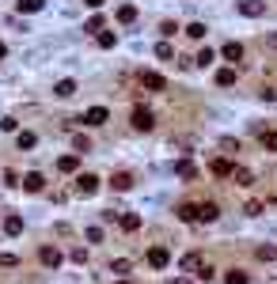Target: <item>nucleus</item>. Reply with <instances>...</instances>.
Here are the masks:
<instances>
[{
  "mask_svg": "<svg viewBox=\"0 0 277 284\" xmlns=\"http://www.w3.org/2000/svg\"><path fill=\"white\" fill-rule=\"evenodd\" d=\"M179 269H183V273H194V277H197V273L209 269V258H205L202 250H190V254H183V258H179Z\"/></svg>",
  "mask_w": 277,
  "mask_h": 284,
  "instance_id": "f257e3e1",
  "label": "nucleus"
},
{
  "mask_svg": "<svg viewBox=\"0 0 277 284\" xmlns=\"http://www.w3.org/2000/svg\"><path fill=\"white\" fill-rule=\"evenodd\" d=\"M129 121H133V129L148 133L152 125H156V114H152V106H145V103H137V106H133V114H129Z\"/></svg>",
  "mask_w": 277,
  "mask_h": 284,
  "instance_id": "f03ea898",
  "label": "nucleus"
},
{
  "mask_svg": "<svg viewBox=\"0 0 277 284\" xmlns=\"http://www.w3.org/2000/svg\"><path fill=\"white\" fill-rule=\"evenodd\" d=\"M38 261H42V266L46 269H61V250H57V247H50V242H46V247H38Z\"/></svg>",
  "mask_w": 277,
  "mask_h": 284,
  "instance_id": "7ed1b4c3",
  "label": "nucleus"
},
{
  "mask_svg": "<svg viewBox=\"0 0 277 284\" xmlns=\"http://www.w3.org/2000/svg\"><path fill=\"white\" fill-rule=\"evenodd\" d=\"M110 121V110L107 106H88V114H84V125H91V129H99V125Z\"/></svg>",
  "mask_w": 277,
  "mask_h": 284,
  "instance_id": "20e7f679",
  "label": "nucleus"
},
{
  "mask_svg": "<svg viewBox=\"0 0 277 284\" xmlns=\"http://www.w3.org/2000/svg\"><path fill=\"white\" fill-rule=\"evenodd\" d=\"M99 174H76V193H84V197H88V193H95L99 190Z\"/></svg>",
  "mask_w": 277,
  "mask_h": 284,
  "instance_id": "39448f33",
  "label": "nucleus"
},
{
  "mask_svg": "<svg viewBox=\"0 0 277 284\" xmlns=\"http://www.w3.org/2000/svg\"><path fill=\"white\" fill-rule=\"evenodd\" d=\"M4 235L8 239H19V235H23V216H19V212H8L4 216Z\"/></svg>",
  "mask_w": 277,
  "mask_h": 284,
  "instance_id": "423d86ee",
  "label": "nucleus"
},
{
  "mask_svg": "<svg viewBox=\"0 0 277 284\" xmlns=\"http://www.w3.org/2000/svg\"><path fill=\"white\" fill-rule=\"evenodd\" d=\"M216 216H221V205H216V201H205V205H197V224H213Z\"/></svg>",
  "mask_w": 277,
  "mask_h": 284,
  "instance_id": "0eeeda50",
  "label": "nucleus"
},
{
  "mask_svg": "<svg viewBox=\"0 0 277 284\" xmlns=\"http://www.w3.org/2000/svg\"><path fill=\"white\" fill-rule=\"evenodd\" d=\"M110 190H118V193L133 190V174H129V171H114V174H110Z\"/></svg>",
  "mask_w": 277,
  "mask_h": 284,
  "instance_id": "6e6552de",
  "label": "nucleus"
},
{
  "mask_svg": "<svg viewBox=\"0 0 277 284\" xmlns=\"http://www.w3.org/2000/svg\"><path fill=\"white\" fill-rule=\"evenodd\" d=\"M221 57H224L228 65H243V46H240V42H224Z\"/></svg>",
  "mask_w": 277,
  "mask_h": 284,
  "instance_id": "1a4fd4ad",
  "label": "nucleus"
},
{
  "mask_svg": "<svg viewBox=\"0 0 277 284\" xmlns=\"http://www.w3.org/2000/svg\"><path fill=\"white\" fill-rule=\"evenodd\" d=\"M23 190H27V193H42V190H46V174H38V171L23 174Z\"/></svg>",
  "mask_w": 277,
  "mask_h": 284,
  "instance_id": "9d476101",
  "label": "nucleus"
},
{
  "mask_svg": "<svg viewBox=\"0 0 277 284\" xmlns=\"http://www.w3.org/2000/svg\"><path fill=\"white\" fill-rule=\"evenodd\" d=\"M167 261H171L167 247H152V250H148V266H152V269H164Z\"/></svg>",
  "mask_w": 277,
  "mask_h": 284,
  "instance_id": "9b49d317",
  "label": "nucleus"
},
{
  "mask_svg": "<svg viewBox=\"0 0 277 284\" xmlns=\"http://www.w3.org/2000/svg\"><path fill=\"white\" fill-rule=\"evenodd\" d=\"M266 12V4L262 0H240V15H247V19H259Z\"/></svg>",
  "mask_w": 277,
  "mask_h": 284,
  "instance_id": "f8f14e48",
  "label": "nucleus"
},
{
  "mask_svg": "<svg viewBox=\"0 0 277 284\" xmlns=\"http://www.w3.org/2000/svg\"><path fill=\"white\" fill-rule=\"evenodd\" d=\"M57 171H61V174H76V171H80V155H61V159H57Z\"/></svg>",
  "mask_w": 277,
  "mask_h": 284,
  "instance_id": "ddd939ff",
  "label": "nucleus"
},
{
  "mask_svg": "<svg viewBox=\"0 0 277 284\" xmlns=\"http://www.w3.org/2000/svg\"><path fill=\"white\" fill-rule=\"evenodd\" d=\"M209 171H213L216 178H232V174H235V167H232V159H213V163H209Z\"/></svg>",
  "mask_w": 277,
  "mask_h": 284,
  "instance_id": "4468645a",
  "label": "nucleus"
},
{
  "mask_svg": "<svg viewBox=\"0 0 277 284\" xmlns=\"http://www.w3.org/2000/svg\"><path fill=\"white\" fill-rule=\"evenodd\" d=\"M38 144V133H31V129H23V133H15V148L19 152H31Z\"/></svg>",
  "mask_w": 277,
  "mask_h": 284,
  "instance_id": "2eb2a0df",
  "label": "nucleus"
},
{
  "mask_svg": "<svg viewBox=\"0 0 277 284\" xmlns=\"http://www.w3.org/2000/svg\"><path fill=\"white\" fill-rule=\"evenodd\" d=\"M213 84H216V87H232V84H235V68H216V72H213Z\"/></svg>",
  "mask_w": 277,
  "mask_h": 284,
  "instance_id": "dca6fc26",
  "label": "nucleus"
},
{
  "mask_svg": "<svg viewBox=\"0 0 277 284\" xmlns=\"http://www.w3.org/2000/svg\"><path fill=\"white\" fill-rule=\"evenodd\" d=\"M53 95H57V99H72V95H76V80H57L53 84Z\"/></svg>",
  "mask_w": 277,
  "mask_h": 284,
  "instance_id": "f3484780",
  "label": "nucleus"
},
{
  "mask_svg": "<svg viewBox=\"0 0 277 284\" xmlns=\"http://www.w3.org/2000/svg\"><path fill=\"white\" fill-rule=\"evenodd\" d=\"M175 216L183 220V224H197V205H190V201H186V205H179Z\"/></svg>",
  "mask_w": 277,
  "mask_h": 284,
  "instance_id": "a211bd4d",
  "label": "nucleus"
},
{
  "mask_svg": "<svg viewBox=\"0 0 277 284\" xmlns=\"http://www.w3.org/2000/svg\"><path fill=\"white\" fill-rule=\"evenodd\" d=\"M145 87L148 91H167V80L160 72H145Z\"/></svg>",
  "mask_w": 277,
  "mask_h": 284,
  "instance_id": "6ab92c4d",
  "label": "nucleus"
},
{
  "mask_svg": "<svg viewBox=\"0 0 277 284\" xmlns=\"http://www.w3.org/2000/svg\"><path fill=\"white\" fill-rule=\"evenodd\" d=\"M175 171H179V178H183V182H194V174H197V167H194L190 159H179Z\"/></svg>",
  "mask_w": 277,
  "mask_h": 284,
  "instance_id": "aec40b11",
  "label": "nucleus"
},
{
  "mask_svg": "<svg viewBox=\"0 0 277 284\" xmlns=\"http://www.w3.org/2000/svg\"><path fill=\"white\" fill-rule=\"evenodd\" d=\"M42 8H46V0H19V4H15V12L34 15V12H42Z\"/></svg>",
  "mask_w": 277,
  "mask_h": 284,
  "instance_id": "412c9836",
  "label": "nucleus"
},
{
  "mask_svg": "<svg viewBox=\"0 0 277 284\" xmlns=\"http://www.w3.org/2000/svg\"><path fill=\"white\" fill-rule=\"evenodd\" d=\"M95 42H99V50H114V46H118V34H114V31H99Z\"/></svg>",
  "mask_w": 277,
  "mask_h": 284,
  "instance_id": "4be33fe9",
  "label": "nucleus"
},
{
  "mask_svg": "<svg viewBox=\"0 0 277 284\" xmlns=\"http://www.w3.org/2000/svg\"><path fill=\"white\" fill-rule=\"evenodd\" d=\"M114 19H118V23H133V19H137V8H133V4H122L118 12H114Z\"/></svg>",
  "mask_w": 277,
  "mask_h": 284,
  "instance_id": "5701e85b",
  "label": "nucleus"
},
{
  "mask_svg": "<svg viewBox=\"0 0 277 284\" xmlns=\"http://www.w3.org/2000/svg\"><path fill=\"white\" fill-rule=\"evenodd\" d=\"M259 140H262V148H266V152H277V133H273V129H262V133H259Z\"/></svg>",
  "mask_w": 277,
  "mask_h": 284,
  "instance_id": "b1692460",
  "label": "nucleus"
},
{
  "mask_svg": "<svg viewBox=\"0 0 277 284\" xmlns=\"http://www.w3.org/2000/svg\"><path fill=\"white\" fill-rule=\"evenodd\" d=\"M72 148H76V155H84V152H91V136H84V133H76V136H72Z\"/></svg>",
  "mask_w": 277,
  "mask_h": 284,
  "instance_id": "393cba45",
  "label": "nucleus"
},
{
  "mask_svg": "<svg viewBox=\"0 0 277 284\" xmlns=\"http://www.w3.org/2000/svg\"><path fill=\"white\" fill-rule=\"evenodd\" d=\"M84 239H88L91 247H99V242H103V228H99V224H88V231H84Z\"/></svg>",
  "mask_w": 277,
  "mask_h": 284,
  "instance_id": "a878e982",
  "label": "nucleus"
},
{
  "mask_svg": "<svg viewBox=\"0 0 277 284\" xmlns=\"http://www.w3.org/2000/svg\"><path fill=\"white\" fill-rule=\"evenodd\" d=\"M183 31H186L190 38H197V42H202V38H205V31H209V27H205V23H197V19H194V23H186V27H183Z\"/></svg>",
  "mask_w": 277,
  "mask_h": 284,
  "instance_id": "bb28decb",
  "label": "nucleus"
},
{
  "mask_svg": "<svg viewBox=\"0 0 277 284\" xmlns=\"http://www.w3.org/2000/svg\"><path fill=\"white\" fill-rule=\"evenodd\" d=\"M156 57H160V61H175V50H171L167 38H164V42H156Z\"/></svg>",
  "mask_w": 277,
  "mask_h": 284,
  "instance_id": "cd10ccee",
  "label": "nucleus"
},
{
  "mask_svg": "<svg viewBox=\"0 0 277 284\" xmlns=\"http://www.w3.org/2000/svg\"><path fill=\"white\" fill-rule=\"evenodd\" d=\"M129 269H133V261H129V258H114V261H110V273H118V277H126Z\"/></svg>",
  "mask_w": 277,
  "mask_h": 284,
  "instance_id": "c85d7f7f",
  "label": "nucleus"
},
{
  "mask_svg": "<svg viewBox=\"0 0 277 284\" xmlns=\"http://www.w3.org/2000/svg\"><path fill=\"white\" fill-rule=\"evenodd\" d=\"M224 284H251V277H247L243 269H228V277H224Z\"/></svg>",
  "mask_w": 277,
  "mask_h": 284,
  "instance_id": "c756f323",
  "label": "nucleus"
},
{
  "mask_svg": "<svg viewBox=\"0 0 277 284\" xmlns=\"http://www.w3.org/2000/svg\"><path fill=\"white\" fill-rule=\"evenodd\" d=\"M254 258H259V261H273L277 258V247H266V242H262V247H254Z\"/></svg>",
  "mask_w": 277,
  "mask_h": 284,
  "instance_id": "7c9ffc66",
  "label": "nucleus"
},
{
  "mask_svg": "<svg viewBox=\"0 0 277 284\" xmlns=\"http://www.w3.org/2000/svg\"><path fill=\"white\" fill-rule=\"evenodd\" d=\"M216 144H221V152H228V155H235V152H240V140H235V136H221Z\"/></svg>",
  "mask_w": 277,
  "mask_h": 284,
  "instance_id": "2f4dec72",
  "label": "nucleus"
},
{
  "mask_svg": "<svg viewBox=\"0 0 277 284\" xmlns=\"http://www.w3.org/2000/svg\"><path fill=\"white\" fill-rule=\"evenodd\" d=\"M141 228V216L137 212H129V216H122V231H137Z\"/></svg>",
  "mask_w": 277,
  "mask_h": 284,
  "instance_id": "473e14b6",
  "label": "nucleus"
},
{
  "mask_svg": "<svg viewBox=\"0 0 277 284\" xmlns=\"http://www.w3.org/2000/svg\"><path fill=\"white\" fill-rule=\"evenodd\" d=\"M232 178L240 182V186H254V174H251V171H243V167H235V174H232Z\"/></svg>",
  "mask_w": 277,
  "mask_h": 284,
  "instance_id": "72a5a7b5",
  "label": "nucleus"
},
{
  "mask_svg": "<svg viewBox=\"0 0 277 284\" xmlns=\"http://www.w3.org/2000/svg\"><path fill=\"white\" fill-rule=\"evenodd\" d=\"M262 209H266L262 201H247L243 205V216H262Z\"/></svg>",
  "mask_w": 277,
  "mask_h": 284,
  "instance_id": "f704fd0d",
  "label": "nucleus"
},
{
  "mask_svg": "<svg viewBox=\"0 0 277 284\" xmlns=\"http://www.w3.org/2000/svg\"><path fill=\"white\" fill-rule=\"evenodd\" d=\"M213 61H216V50H202V53H197V61H194V65H202V68H209Z\"/></svg>",
  "mask_w": 277,
  "mask_h": 284,
  "instance_id": "c9c22d12",
  "label": "nucleus"
},
{
  "mask_svg": "<svg viewBox=\"0 0 277 284\" xmlns=\"http://www.w3.org/2000/svg\"><path fill=\"white\" fill-rule=\"evenodd\" d=\"M84 31H88V34H99V31H103V15H91V19H88V27H84Z\"/></svg>",
  "mask_w": 277,
  "mask_h": 284,
  "instance_id": "e433bc0d",
  "label": "nucleus"
},
{
  "mask_svg": "<svg viewBox=\"0 0 277 284\" xmlns=\"http://www.w3.org/2000/svg\"><path fill=\"white\" fill-rule=\"evenodd\" d=\"M160 34H164V38H175V34H179V23H171V19H167V23H160Z\"/></svg>",
  "mask_w": 277,
  "mask_h": 284,
  "instance_id": "4c0bfd02",
  "label": "nucleus"
},
{
  "mask_svg": "<svg viewBox=\"0 0 277 284\" xmlns=\"http://www.w3.org/2000/svg\"><path fill=\"white\" fill-rule=\"evenodd\" d=\"M0 129H4V133H15L19 121H15V117H0Z\"/></svg>",
  "mask_w": 277,
  "mask_h": 284,
  "instance_id": "58836bf2",
  "label": "nucleus"
},
{
  "mask_svg": "<svg viewBox=\"0 0 277 284\" xmlns=\"http://www.w3.org/2000/svg\"><path fill=\"white\" fill-rule=\"evenodd\" d=\"M0 266H4V269H15L19 258H15V254H0Z\"/></svg>",
  "mask_w": 277,
  "mask_h": 284,
  "instance_id": "ea45409f",
  "label": "nucleus"
},
{
  "mask_svg": "<svg viewBox=\"0 0 277 284\" xmlns=\"http://www.w3.org/2000/svg\"><path fill=\"white\" fill-rule=\"evenodd\" d=\"M69 258L76 261V266H84V261H88V250H84V247H76V250L69 254Z\"/></svg>",
  "mask_w": 277,
  "mask_h": 284,
  "instance_id": "a19ab883",
  "label": "nucleus"
},
{
  "mask_svg": "<svg viewBox=\"0 0 277 284\" xmlns=\"http://www.w3.org/2000/svg\"><path fill=\"white\" fill-rule=\"evenodd\" d=\"M84 4H88V8H95V12H99V8L107 4V0H84Z\"/></svg>",
  "mask_w": 277,
  "mask_h": 284,
  "instance_id": "79ce46f5",
  "label": "nucleus"
},
{
  "mask_svg": "<svg viewBox=\"0 0 277 284\" xmlns=\"http://www.w3.org/2000/svg\"><path fill=\"white\" fill-rule=\"evenodd\" d=\"M4 57H8V46H4V42H0V61H4Z\"/></svg>",
  "mask_w": 277,
  "mask_h": 284,
  "instance_id": "37998d69",
  "label": "nucleus"
},
{
  "mask_svg": "<svg viewBox=\"0 0 277 284\" xmlns=\"http://www.w3.org/2000/svg\"><path fill=\"white\" fill-rule=\"evenodd\" d=\"M270 46H273V50H277V31H273V34H270Z\"/></svg>",
  "mask_w": 277,
  "mask_h": 284,
  "instance_id": "c03bdc74",
  "label": "nucleus"
},
{
  "mask_svg": "<svg viewBox=\"0 0 277 284\" xmlns=\"http://www.w3.org/2000/svg\"><path fill=\"white\" fill-rule=\"evenodd\" d=\"M118 284H129V280H126V277H118Z\"/></svg>",
  "mask_w": 277,
  "mask_h": 284,
  "instance_id": "a18cd8bd",
  "label": "nucleus"
}]
</instances>
